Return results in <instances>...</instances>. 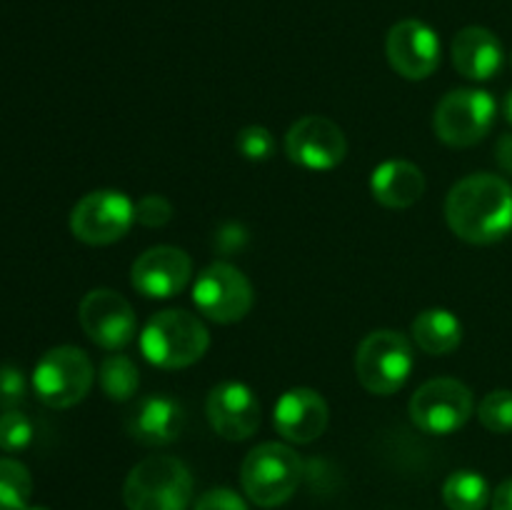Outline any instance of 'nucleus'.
I'll use <instances>...</instances> for the list:
<instances>
[{"mask_svg":"<svg viewBox=\"0 0 512 510\" xmlns=\"http://www.w3.org/2000/svg\"><path fill=\"white\" fill-rule=\"evenodd\" d=\"M498 105L488 90L458 88L443 95L433 115V130L450 148H470L493 130Z\"/></svg>","mask_w":512,"mask_h":510,"instance_id":"nucleus-7","label":"nucleus"},{"mask_svg":"<svg viewBox=\"0 0 512 510\" xmlns=\"http://www.w3.org/2000/svg\"><path fill=\"white\" fill-rule=\"evenodd\" d=\"M285 153L305 170H333L348 155L343 128L325 115H305L285 133Z\"/></svg>","mask_w":512,"mask_h":510,"instance_id":"nucleus-12","label":"nucleus"},{"mask_svg":"<svg viewBox=\"0 0 512 510\" xmlns=\"http://www.w3.org/2000/svg\"><path fill=\"white\" fill-rule=\"evenodd\" d=\"M33 495V478L20 460L0 458V510H25Z\"/></svg>","mask_w":512,"mask_h":510,"instance_id":"nucleus-23","label":"nucleus"},{"mask_svg":"<svg viewBox=\"0 0 512 510\" xmlns=\"http://www.w3.org/2000/svg\"><path fill=\"white\" fill-rule=\"evenodd\" d=\"M193 473L173 455H150L133 465L123 485L128 510H188Z\"/></svg>","mask_w":512,"mask_h":510,"instance_id":"nucleus-3","label":"nucleus"},{"mask_svg":"<svg viewBox=\"0 0 512 510\" xmlns=\"http://www.w3.org/2000/svg\"><path fill=\"white\" fill-rule=\"evenodd\" d=\"M235 148L250 163H265L275 153V138L265 125H245L235 138Z\"/></svg>","mask_w":512,"mask_h":510,"instance_id":"nucleus-26","label":"nucleus"},{"mask_svg":"<svg viewBox=\"0 0 512 510\" xmlns=\"http://www.w3.org/2000/svg\"><path fill=\"white\" fill-rule=\"evenodd\" d=\"M370 193L385 208L405 210L425 195V175L410 160H385L370 175Z\"/></svg>","mask_w":512,"mask_h":510,"instance_id":"nucleus-19","label":"nucleus"},{"mask_svg":"<svg viewBox=\"0 0 512 510\" xmlns=\"http://www.w3.org/2000/svg\"><path fill=\"white\" fill-rule=\"evenodd\" d=\"M95 383V365L83 348L58 345L43 353L33 370V390L48 408L65 410L85 400Z\"/></svg>","mask_w":512,"mask_h":510,"instance_id":"nucleus-6","label":"nucleus"},{"mask_svg":"<svg viewBox=\"0 0 512 510\" xmlns=\"http://www.w3.org/2000/svg\"><path fill=\"white\" fill-rule=\"evenodd\" d=\"M478 418L490 433H512V390H493L478 403Z\"/></svg>","mask_w":512,"mask_h":510,"instance_id":"nucleus-24","label":"nucleus"},{"mask_svg":"<svg viewBox=\"0 0 512 510\" xmlns=\"http://www.w3.org/2000/svg\"><path fill=\"white\" fill-rule=\"evenodd\" d=\"M303 478V460L288 443H260L245 455L240 485L250 503L278 508L288 503Z\"/></svg>","mask_w":512,"mask_h":510,"instance_id":"nucleus-4","label":"nucleus"},{"mask_svg":"<svg viewBox=\"0 0 512 510\" xmlns=\"http://www.w3.org/2000/svg\"><path fill=\"white\" fill-rule=\"evenodd\" d=\"M135 220L140 225H148V228H163L173 220V203L165 195H143L135 203Z\"/></svg>","mask_w":512,"mask_h":510,"instance_id":"nucleus-27","label":"nucleus"},{"mask_svg":"<svg viewBox=\"0 0 512 510\" xmlns=\"http://www.w3.org/2000/svg\"><path fill=\"white\" fill-rule=\"evenodd\" d=\"M503 113H505V120L512 125V90L508 93V98H505L503 103Z\"/></svg>","mask_w":512,"mask_h":510,"instance_id":"nucleus-32","label":"nucleus"},{"mask_svg":"<svg viewBox=\"0 0 512 510\" xmlns=\"http://www.w3.org/2000/svg\"><path fill=\"white\" fill-rule=\"evenodd\" d=\"M195 510H250L243 495L230 488H213L203 493L195 503Z\"/></svg>","mask_w":512,"mask_h":510,"instance_id":"nucleus-29","label":"nucleus"},{"mask_svg":"<svg viewBox=\"0 0 512 510\" xmlns=\"http://www.w3.org/2000/svg\"><path fill=\"white\" fill-rule=\"evenodd\" d=\"M495 160H498V165L505 173L512 175V133L503 135L498 140V145H495Z\"/></svg>","mask_w":512,"mask_h":510,"instance_id":"nucleus-30","label":"nucleus"},{"mask_svg":"<svg viewBox=\"0 0 512 510\" xmlns=\"http://www.w3.org/2000/svg\"><path fill=\"white\" fill-rule=\"evenodd\" d=\"M445 220L460 240L493 245L512 233V185L493 173L458 180L445 198Z\"/></svg>","mask_w":512,"mask_h":510,"instance_id":"nucleus-1","label":"nucleus"},{"mask_svg":"<svg viewBox=\"0 0 512 510\" xmlns=\"http://www.w3.org/2000/svg\"><path fill=\"white\" fill-rule=\"evenodd\" d=\"M415 428L428 435H450L475 413V395L463 380L433 378L420 385L408 405Z\"/></svg>","mask_w":512,"mask_h":510,"instance_id":"nucleus-8","label":"nucleus"},{"mask_svg":"<svg viewBox=\"0 0 512 510\" xmlns=\"http://www.w3.org/2000/svg\"><path fill=\"white\" fill-rule=\"evenodd\" d=\"M490 505H493V510H512V478L503 480V483L495 488Z\"/></svg>","mask_w":512,"mask_h":510,"instance_id":"nucleus-31","label":"nucleus"},{"mask_svg":"<svg viewBox=\"0 0 512 510\" xmlns=\"http://www.w3.org/2000/svg\"><path fill=\"white\" fill-rule=\"evenodd\" d=\"M210 348V333L198 315L180 308L155 313L140 330V353L150 365L180 370L198 363Z\"/></svg>","mask_w":512,"mask_h":510,"instance_id":"nucleus-2","label":"nucleus"},{"mask_svg":"<svg viewBox=\"0 0 512 510\" xmlns=\"http://www.w3.org/2000/svg\"><path fill=\"white\" fill-rule=\"evenodd\" d=\"M80 328L95 345L105 350H120L133 343L138 333V318L125 295L110 288H95L83 295L78 305Z\"/></svg>","mask_w":512,"mask_h":510,"instance_id":"nucleus-11","label":"nucleus"},{"mask_svg":"<svg viewBox=\"0 0 512 510\" xmlns=\"http://www.w3.org/2000/svg\"><path fill=\"white\" fill-rule=\"evenodd\" d=\"M415 368V350L408 335L398 330H373L355 350V375L373 395H395L403 390Z\"/></svg>","mask_w":512,"mask_h":510,"instance_id":"nucleus-5","label":"nucleus"},{"mask_svg":"<svg viewBox=\"0 0 512 510\" xmlns=\"http://www.w3.org/2000/svg\"><path fill=\"white\" fill-rule=\"evenodd\" d=\"M135 203L120 190H93L70 210V233L85 245H110L128 235Z\"/></svg>","mask_w":512,"mask_h":510,"instance_id":"nucleus-10","label":"nucleus"},{"mask_svg":"<svg viewBox=\"0 0 512 510\" xmlns=\"http://www.w3.org/2000/svg\"><path fill=\"white\" fill-rule=\"evenodd\" d=\"M25 510H48V508H25Z\"/></svg>","mask_w":512,"mask_h":510,"instance_id":"nucleus-33","label":"nucleus"},{"mask_svg":"<svg viewBox=\"0 0 512 510\" xmlns=\"http://www.w3.org/2000/svg\"><path fill=\"white\" fill-rule=\"evenodd\" d=\"M193 278V260L183 248L155 245L130 265V285L143 298L168 300L188 288Z\"/></svg>","mask_w":512,"mask_h":510,"instance_id":"nucleus-13","label":"nucleus"},{"mask_svg":"<svg viewBox=\"0 0 512 510\" xmlns=\"http://www.w3.org/2000/svg\"><path fill=\"white\" fill-rule=\"evenodd\" d=\"M330 408L323 395L313 388H290L278 398L273 408L275 430L288 443L308 445L325 433Z\"/></svg>","mask_w":512,"mask_h":510,"instance_id":"nucleus-16","label":"nucleus"},{"mask_svg":"<svg viewBox=\"0 0 512 510\" xmlns=\"http://www.w3.org/2000/svg\"><path fill=\"white\" fill-rule=\"evenodd\" d=\"M493 490L475 470H455L443 483V500L448 510H485Z\"/></svg>","mask_w":512,"mask_h":510,"instance_id":"nucleus-21","label":"nucleus"},{"mask_svg":"<svg viewBox=\"0 0 512 510\" xmlns=\"http://www.w3.org/2000/svg\"><path fill=\"white\" fill-rule=\"evenodd\" d=\"M185 425V410L175 398L165 393H153L140 398L130 408L125 428L140 445H170L180 438Z\"/></svg>","mask_w":512,"mask_h":510,"instance_id":"nucleus-17","label":"nucleus"},{"mask_svg":"<svg viewBox=\"0 0 512 510\" xmlns=\"http://www.w3.org/2000/svg\"><path fill=\"white\" fill-rule=\"evenodd\" d=\"M28 393L23 370L15 365H0V410H15Z\"/></svg>","mask_w":512,"mask_h":510,"instance_id":"nucleus-28","label":"nucleus"},{"mask_svg":"<svg viewBox=\"0 0 512 510\" xmlns=\"http://www.w3.org/2000/svg\"><path fill=\"white\" fill-rule=\"evenodd\" d=\"M100 388H103L105 398L113 403H128L135 398L140 388V373L138 365L128 358V355H108L100 363Z\"/></svg>","mask_w":512,"mask_h":510,"instance_id":"nucleus-22","label":"nucleus"},{"mask_svg":"<svg viewBox=\"0 0 512 510\" xmlns=\"http://www.w3.org/2000/svg\"><path fill=\"white\" fill-rule=\"evenodd\" d=\"M510 65H512V53H510Z\"/></svg>","mask_w":512,"mask_h":510,"instance_id":"nucleus-34","label":"nucleus"},{"mask_svg":"<svg viewBox=\"0 0 512 510\" xmlns=\"http://www.w3.org/2000/svg\"><path fill=\"white\" fill-rule=\"evenodd\" d=\"M33 443V423L20 410H3L0 413V450L3 453H20Z\"/></svg>","mask_w":512,"mask_h":510,"instance_id":"nucleus-25","label":"nucleus"},{"mask_svg":"<svg viewBox=\"0 0 512 510\" xmlns=\"http://www.w3.org/2000/svg\"><path fill=\"white\" fill-rule=\"evenodd\" d=\"M193 303L208 320L230 325L243 320L255 303L248 275L230 263H210L193 283Z\"/></svg>","mask_w":512,"mask_h":510,"instance_id":"nucleus-9","label":"nucleus"},{"mask_svg":"<svg viewBox=\"0 0 512 510\" xmlns=\"http://www.w3.org/2000/svg\"><path fill=\"white\" fill-rule=\"evenodd\" d=\"M413 343L428 355H448L463 343V323L453 310L428 308L410 325Z\"/></svg>","mask_w":512,"mask_h":510,"instance_id":"nucleus-20","label":"nucleus"},{"mask_svg":"<svg viewBox=\"0 0 512 510\" xmlns=\"http://www.w3.org/2000/svg\"><path fill=\"white\" fill-rule=\"evenodd\" d=\"M390 68L405 80H425L440 65V38L423 20H400L385 40Z\"/></svg>","mask_w":512,"mask_h":510,"instance_id":"nucleus-14","label":"nucleus"},{"mask_svg":"<svg viewBox=\"0 0 512 510\" xmlns=\"http://www.w3.org/2000/svg\"><path fill=\"white\" fill-rule=\"evenodd\" d=\"M205 415H208L210 428L220 438L248 440L260 428L263 410H260V400L250 385L238 383V380H225L208 393Z\"/></svg>","mask_w":512,"mask_h":510,"instance_id":"nucleus-15","label":"nucleus"},{"mask_svg":"<svg viewBox=\"0 0 512 510\" xmlns=\"http://www.w3.org/2000/svg\"><path fill=\"white\" fill-rule=\"evenodd\" d=\"M450 58H453L455 70L475 83L493 80L505 63L503 43L493 30L483 25H468L460 30L450 45Z\"/></svg>","mask_w":512,"mask_h":510,"instance_id":"nucleus-18","label":"nucleus"}]
</instances>
